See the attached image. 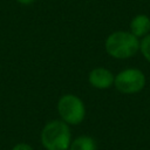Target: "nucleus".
Instances as JSON below:
<instances>
[{"mask_svg":"<svg viewBox=\"0 0 150 150\" xmlns=\"http://www.w3.org/2000/svg\"><path fill=\"white\" fill-rule=\"evenodd\" d=\"M18 2H20V4H22V5H29V4H32L34 0H16Z\"/></svg>","mask_w":150,"mask_h":150,"instance_id":"nucleus-10","label":"nucleus"},{"mask_svg":"<svg viewBox=\"0 0 150 150\" xmlns=\"http://www.w3.org/2000/svg\"><path fill=\"white\" fill-rule=\"evenodd\" d=\"M42 145L47 150H68L70 146V130L63 121H52L41 132Z\"/></svg>","mask_w":150,"mask_h":150,"instance_id":"nucleus-1","label":"nucleus"},{"mask_svg":"<svg viewBox=\"0 0 150 150\" xmlns=\"http://www.w3.org/2000/svg\"><path fill=\"white\" fill-rule=\"evenodd\" d=\"M57 111L63 122L67 124H79L86 116L83 102L75 95H63L57 103Z\"/></svg>","mask_w":150,"mask_h":150,"instance_id":"nucleus-3","label":"nucleus"},{"mask_svg":"<svg viewBox=\"0 0 150 150\" xmlns=\"http://www.w3.org/2000/svg\"><path fill=\"white\" fill-rule=\"evenodd\" d=\"M12 150H33V148L27 143H18L13 146Z\"/></svg>","mask_w":150,"mask_h":150,"instance_id":"nucleus-9","label":"nucleus"},{"mask_svg":"<svg viewBox=\"0 0 150 150\" xmlns=\"http://www.w3.org/2000/svg\"><path fill=\"white\" fill-rule=\"evenodd\" d=\"M114 76L111 71L105 68H95L89 74V82L93 87L98 89L109 88L114 83Z\"/></svg>","mask_w":150,"mask_h":150,"instance_id":"nucleus-5","label":"nucleus"},{"mask_svg":"<svg viewBox=\"0 0 150 150\" xmlns=\"http://www.w3.org/2000/svg\"><path fill=\"white\" fill-rule=\"evenodd\" d=\"M69 150H96V142L89 136H80L70 143Z\"/></svg>","mask_w":150,"mask_h":150,"instance_id":"nucleus-7","label":"nucleus"},{"mask_svg":"<svg viewBox=\"0 0 150 150\" xmlns=\"http://www.w3.org/2000/svg\"><path fill=\"white\" fill-rule=\"evenodd\" d=\"M139 48L137 38L132 33L115 32L105 41V49L109 55L116 59H127L132 56Z\"/></svg>","mask_w":150,"mask_h":150,"instance_id":"nucleus-2","label":"nucleus"},{"mask_svg":"<svg viewBox=\"0 0 150 150\" xmlns=\"http://www.w3.org/2000/svg\"><path fill=\"white\" fill-rule=\"evenodd\" d=\"M114 83L121 93L134 94L139 91L144 87L145 76L138 69H125L115 77Z\"/></svg>","mask_w":150,"mask_h":150,"instance_id":"nucleus-4","label":"nucleus"},{"mask_svg":"<svg viewBox=\"0 0 150 150\" xmlns=\"http://www.w3.org/2000/svg\"><path fill=\"white\" fill-rule=\"evenodd\" d=\"M139 48H141V52L144 55V57L148 61H150V35L145 36L142 40V42L139 45Z\"/></svg>","mask_w":150,"mask_h":150,"instance_id":"nucleus-8","label":"nucleus"},{"mask_svg":"<svg viewBox=\"0 0 150 150\" xmlns=\"http://www.w3.org/2000/svg\"><path fill=\"white\" fill-rule=\"evenodd\" d=\"M131 33L138 38L145 35L150 30V19L146 15H137L132 19L130 23Z\"/></svg>","mask_w":150,"mask_h":150,"instance_id":"nucleus-6","label":"nucleus"}]
</instances>
